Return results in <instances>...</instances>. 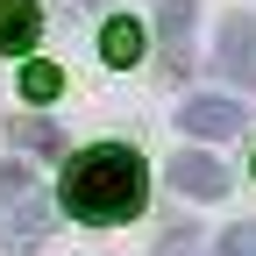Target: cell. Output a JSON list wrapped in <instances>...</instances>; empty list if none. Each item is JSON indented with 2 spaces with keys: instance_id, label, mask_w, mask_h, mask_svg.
I'll return each instance as SVG.
<instances>
[{
  "instance_id": "6da1fadb",
  "label": "cell",
  "mask_w": 256,
  "mask_h": 256,
  "mask_svg": "<svg viewBox=\"0 0 256 256\" xmlns=\"http://www.w3.org/2000/svg\"><path fill=\"white\" fill-rule=\"evenodd\" d=\"M64 214L92 220V228H114V220H136L150 206V171L128 142H92L78 156H64Z\"/></svg>"
},
{
  "instance_id": "7a4b0ae2",
  "label": "cell",
  "mask_w": 256,
  "mask_h": 256,
  "mask_svg": "<svg viewBox=\"0 0 256 256\" xmlns=\"http://www.w3.org/2000/svg\"><path fill=\"white\" fill-rule=\"evenodd\" d=\"M50 235V206L36 200V178L22 164H0V242L8 249H36Z\"/></svg>"
},
{
  "instance_id": "3957f363",
  "label": "cell",
  "mask_w": 256,
  "mask_h": 256,
  "mask_svg": "<svg viewBox=\"0 0 256 256\" xmlns=\"http://www.w3.org/2000/svg\"><path fill=\"white\" fill-rule=\"evenodd\" d=\"M185 136H206V142H220V136H242V100H220V92H192V100H185Z\"/></svg>"
},
{
  "instance_id": "277c9868",
  "label": "cell",
  "mask_w": 256,
  "mask_h": 256,
  "mask_svg": "<svg viewBox=\"0 0 256 256\" xmlns=\"http://www.w3.org/2000/svg\"><path fill=\"white\" fill-rule=\"evenodd\" d=\"M171 185L192 192V200H220V192L235 185V171L220 164V156H206V150H178L171 156Z\"/></svg>"
},
{
  "instance_id": "5b68a950",
  "label": "cell",
  "mask_w": 256,
  "mask_h": 256,
  "mask_svg": "<svg viewBox=\"0 0 256 256\" xmlns=\"http://www.w3.org/2000/svg\"><path fill=\"white\" fill-rule=\"evenodd\" d=\"M220 72H228L235 86H249L256 92V14H228L220 22Z\"/></svg>"
},
{
  "instance_id": "8992f818",
  "label": "cell",
  "mask_w": 256,
  "mask_h": 256,
  "mask_svg": "<svg viewBox=\"0 0 256 256\" xmlns=\"http://www.w3.org/2000/svg\"><path fill=\"white\" fill-rule=\"evenodd\" d=\"M36 36H43V8L36 0H0V50L22 57V50H36Z\"/></svg>"
},
{
  "instance_id": "52a82bcc",
  "label": "cell",
  "mask_w": 256,
  "mask_h": 256,
  "mask_svg": "<svg viewBox=\"0 0 256 256\" xmlns=\"http://www.w3.org/2000/svg\"><path fill=\"white\" fill-rule=\"evenodd\" d=\"M100 57L114 64V72H128V64H142V22H128V14H114V22L100 28Z\"/></svg>"
},
{
  "instance_id": "ba28073f",
  "label": "cell",
  "mask_w": 256,
  "mask_h": 256,
  "mask_svg": "<svg viewBox=\"0 0 256 256\" xmlns=\"http://www.w3.org/2000/svg\"><path fill=\"white\" fill-rule=\"evenodd\" d=\"M14 142H22V150H36V156H64V136H57L43 114H14Z\"/></svg>"
},
{
  "instance_id": "9c48e42d",
  "label": "cell",
  "mask_w": 256,
  "mask_h": 256,
  "mask_svg": "<svg viewBox=\"0 0 256 256\" xmlns=\"http://www.w3.org/2000/svg\"><path fill=\"white\" fill-rule=\"evenodd\" d=\"M156 28H164L171 50H185V36H192V0H156Z\"/></svg>"
},
{
  "instance_id": "30bf717a",
  "label": "cell",
  "mask_w": 256,
  "mask_h": 256,
  "mask_svg": "<svg viewBox=\"0 0 256 256\" xmlns=\"http://www.w3.org/2000/svg\"><path fill=\"white\" fill-rule=\"evenodd\" d=\"M57 86H64V72H57V64H28V72H22V92H28V100H57Z\"/></svg>"
},
{
  "instance_id": "8fae6325",
  "label": "cell",
  "mask_w": 256,
  "mask_h": 256,
  "mask_svg": "<svg viewBox=\"0 0 256 256\" xmlns=\"http://www.w3.org/2000/svg\"><path fill=\"white\" fill-rule=\"evenodd\" d=\"M214 256H256V220H242V228H228Z\"/></svg>"
},
{
  "instance_id": "7c38bea8",
  "label": "cell",
  "mask_w": 256,
  "mask_h": 256,
  "mask_svg": "<svg viewBox=\"0 0 256 256\" xmlns=\"http://www.w3.org/2000/svg\"><path fill=\"white\" fill-rule=\"evenodd\" d=\"M86 8H107V0H86Z\"/></svg>"
}]
</instances>
